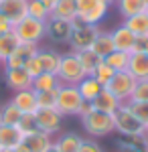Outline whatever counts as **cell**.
I'll use <instances>...</instances> for the list:
<instances>
[{
    "label": "cell",
    "instance_id": "40",
    "mask_svg": "<svg viewBox=\"0 0 148 152\" xmlns=\"http://www.w3.org/2000/svg\"><path fill=\"white\" fill-rule=\"evenodd\" d=\"M77 152H103V150H102V146L93 140V138H89V140L83 138V142H81V146H79V150H77Z\"/></svg>",
    "mask_w": 148,
    "mask_h": 152
},
{
    "label": "cell",
    "instance_id": "26",
    "mask_svg": "<svg viewBox=\"0 0 148 152\" xmlns=\"http://www.w3.org/2000/svg\"><path fill=\"white\" fill-rule=\"evenodd\" d=\"M61 81H59V77L55 73H39L37 77H33V89L37 94H41V91H51V89H57Z\"/></svg>",
    "mask_w": 148,
    "mask_h": 152
},
{
    "label": "cell",
    "instance_id": "8",
    "mask_svg": "<svg viewBox=\"0 0 148 152\" xmlns=\"http://www.w3.org/2000/svg\"><path fill=\"white\" fill-rule=\"evenodd\" d=\"M134 85H136V79H134L128 71H118V73H114V77L108 81L106 89H108L110 94H114L122 104H126V102L130 99V95H132Z\"/></svg>",
    "mask_w": 148,
    "mask_h": 152
},
{
    "label": "cell",
    "instance_id": "19",
    "mask_svg": "<svg viewBox=\"0 0 148 152\" xmlns=\"http://www.w3.org/2000/svg\"><path fill=\"white\" fill-rule=\"evenodd\" d=\"M122 105V102L116 97L114 94H110L106 87H103L100 95L91 102V107L93 110H97V112H103V114H116V110Z\"/></svg>",
    "mask_w": 148,
    "mask_h": 152
},
{
    "label": "cell",
    "instance_id": "3",
    "mask_svg": "<svg viewBox=\"0 0 148 152\" xmlns=\"http://www.w3.org/2000/svg\"><path fill=\"white\" fill-rule=\"evenodd\" d=\"M81 105H83V97H81L77 85H59L57 91V102H55V110L61 116H79Z\"/></svg>",
    "mask_w": 148,
    "mask_h": 152
},
{
    "label": "cell",
    "instance_id": "14",
    "mask_svg": "<svg viewBox=\"0 0 148 152\" xmlns=\"http://www.w3.org/2000/svg\"><path fill=\"white\" fill-rule=\"evenodd\" d=\"M0 14L12 24H18L26 16V0H0Z\"/></svg>",
    "mask_w": 148,
    "mask_h": 152
},
{
    "label": "cell",
    "instance_id": "49",
    "mask_svg": "<svg viewBox=\"0 0 148 152\" xmlns=\"http://www.w3.org/2000/svg\"><path fill=\"white\" fill-rule=\"evenodd\" d=\"M146 134H148V128H146Z\"/></svg>",
    "mask_w": 148,
    "mask_h": 152
},
{
    "label": "cell",
    "instance_id": "21",
    "mask_svg": "<svg viewBox=\"0 0 148 152\" xmlns=\"http://www.w3.org/2000/svg\"><path fill=\"white\" fill-rule=\"evenodd\" d=\"M24 140V134L18 126H2L0 124V146L2 148H16Z\"/></svg>",
    "mask_w": 148,
    "mask_h": 152
},
{
    "label": "cell",
    "instance_id": "41",
    "mask_svg": "<svg viewBox=\"0 0 148 152\" xmlns=\"http://www.w3.org/2000/svg\"><path fill=\"white\" fill-rule=\"evenodd\" d=\"M12 28H14V24H12L4 14H0V35H2V33H10Z\"/></svg>",
    "mask_w": 148,
    "mask_h": 152
},
{
    "label": "cell",
    "instance_id": "18",
    "mask_svg": "<svg viewBox=\"0 0 148 152\" xmlns=\"http://www.w3.org/2000/svg\"><path fill=\"white\" fill-rule=\"evenodd\" d=\"M23 144L29 148V152H47L51 146H53V136H49V134H45V132L37 130V132H33V134L24 136Z\"/></svg>",
    "mask_w": 148,
    "mask_h": 152
},
{
    "label": "cell",
    "instance_id": "34",
    "mask_svg": "<svg viewBox=\"0 0 148 152\" xmlns=\"http://www.w3.org/2000/svg\"><path fill=\"white\" fill-rule=\"evenodd\" d=\"M126 104H128V110L134 114V118L148 128V102H126Z\"/></svg>",
    "mask_w": 148,
    "mask_h": 152
},
{
    "label": "cell",
    "instance_id": "12",
    "mask_svg": "<svg viewBox=\"0 0 148 152\" xmlns=\"http://www.w3.org/2000/svg\"><path fill=\"white\" fill-rule=\"evenodd\" d=\"M47 37H49L53 43H69V37H71V23L51 16V18L47 20Z\"/></svg>",
    "mask_w": 148,
    "mask_h": 152
},
{
    "label": "cell",
    "instance_id": "17",
    "mask_svg": "<svg viewBox=\"0 0 148 152\" xmlns=\"http://www.w3.org/2000/svg\"><path fill=\"white\" fill-rule=\"evenodd\" d=\"M12 104L16 105L23 114H34L37 107V91L34 89H23V91H14L10 99Z\"/></svg>",
    "mask_w": 148,
    "mask_h": 152
},
{
    "label": "cell",
    "instance_id": "38",
    "mask_svg": "<svg viewBox=\"0 0 148 152\" xmlns=\"http://www.w3.org/2000/svg\"><path fill=\"white\" fill-rule=\"evenodd\" d=\"M16 126H18V130L23 132L24 136H29V134H33V132L39 130V126H37V116L34 114H23L21 122Z\"/></svg>",
    "mask_w": 148,
    "mask_h": 152
},
{
    "label": "cell",
    "instance_id": "6",
    "mask_svg": "<svg viewBox=\"0 0 148 152\" xmlns=\"http://www.w3.org/2000/svg\"><path fill=\"white\" fill-rule=\"evenodd\" d=\"M12 31H14V35L18 37L21 43L39 45V43L47 37V23L37 20V18H31V16H24L18 24H14Z\"/></svg>",
    "mask_w": 148,
    "mask_h": 152
},
{
    "label": "cell",
    "instance_id": "36",
    "mask_svg": "<svg viewBox=\"0 0 148 152\" xmlns=\"http://www.w3.org/2000/svg\"><path fill=\"white\" fill-rule=\"evenodd\" d=\"M57 89H51V91H41L37 94V107L39 110H45V107H55V102H57Z\"/></svg>",
    "mask_w": 148,
    "mask_h": 152
},
{
    "label": "cell",
    "instance_id": "52",
    "mask_svg": "<svg viewBox=\"0 0 148 152\" xmlns=\"http://www.w3.org/2000/svg\"><path fill=\"white\" fill-rule=\"evenodd\" d=\"M146 2H148V0H146Z\"/></svg>",
    "mask_w": 148,
    "mask_h": 152
},
{
    "label": "cell",
    "instance_id": "42",
    "mask_svg": "<svg viewBox=\"0 0 148 152\" xmlns=\"http://www.w3.org/2000/svg\"><path fill=\"white\" fill-rule=\"evenodd\" d=\"M41 2H43V4H45L47 8H49V10H53V6H55V4H57L59 0H41Z\"/></svg>",
    "mask_w": 148,
    "mask_h": 152
},
{
    "label": "cell",
    "instance_id": "33",
    "mask_svg": "<svg viewBox=\"0 0 148 152\" xmlns=\"http://www.w3.org/2000/svg\"><path fill=\"white\" fill-rule=\"evenodd\" d=\"M120 152H148V136L146 138H130L126 142H120Z\"/></svg>",
    "mask_w": 148,
    "mask_h": 152
},
{
    "label": "cell",
    "instance_id": "39",
    "mask_svg": "<svg viewBox=\"0 0 148 152\" xmlns=\"http://www.w3.org/2000/svg\"><path fill=\"white\" fill-rule=\"evenodd\" d=\"M24 71L31 75V77H37L39 73H43V67H41V61H39V57L37 55H33V57H29L26 61H24Z\"/></svg>",
    "mask_w": 148,
    "mask_h": 152
},
{
    "label": "cell",
    "instance_id": "13",
    "mask_svg": "<svg viewBox=\"0 0 148 152\" xmlns=\"http://www.w3.org/2000/svg\"><path fill=\"white\" fill-rule=\"evenodd\" d=\"M37 51H39V45H33V43H21L18 47L14 49V53L4 61V69H16V67H23L26 59L33 57V55H37Z\"/></svg>",
    "mask_w": 148,
    "mask_h": 152
},
{
    "label": "cell",
    "instance_id": "1",
    "mask_svg": "<svg viewBox=\"0 0 148 152\" xmlns=\"http://www.w3.org/2000/svg\"><path fill=\"white\" fill-rule=\"evenodd\" d=\"M81 126L85 130V134H89L93 140L116 132L114 114H103V112H97V110H91L89 114L81 116Z\"/></svg>",
    "mask_w": 148,
    "mask_h": 152
},
{
    "label": "cell",
    "instance_id": "16",
    "mask_svg": "<svg viewBox=\"0 0 148 152\" xmlns=\"http://www.w3.org/2000/svg\"><path fill=\"white\" fill-rule=\"evenodd\" d=\"M122 24H124L136 39H140V41L148 39V14L146 12H138L134 16H128V18H124Z\"/></svg>",
    "mask_w": 148,
    "mask_h": 152
},
{
    "label": "cell",
    "instance_id": "15",
    "mask_svg": "<svg viewBox=\"0 0 148 152\" xmlns=\"http://www.w3.org/2000/svg\"><path fill=\"white\" fill-rule=\"evenodd\" d=\"M128 73L134 79H148V55L144 51H134L130 53V61H128Z\"/></svg>",
    "mask_w": 148,
    "mask_h": 152
},
{
    "label": "cell",
    "instance_id": "23",
    "mask_svg": "<svg viewBox=\"0 0 148 152\" xmlns=\"http://www.w3.org/2000/svg\"><path fill=\"white\" fill-rule=\"evenodd\" d=\"M37 57H39V61H41V67H43L45 73H55V75H57L59 61H61V53H57L55 49H43V47H39Z\"/></svg>",
    "mask_w": 148,
    "mask_h": 152
},
{
    "label": "cell",
    "instance_id": "47",
    "mask_svg": "<svg viewBox=\"0 0 148 152\" xmlns=\"http://www.w3.org/2000/svg\"><path fill=\"white\" fill-rule=\"evenodd\" d=\"M47 152H59V150H57V148H55V146H51V148H49V150H47Z\"/></svg>",
    "mask_w": 148,
    "mask_h": 152
},
{
    "label": "cell",
    "instance_id": "48",
    "mask_svg": "<svg viewBox=\"0 0 148 152\" xmlns=\"http://www.w3.org/2000/svg\"><path fill=\"white\" fill-rule=\"evenodd\" d=\"M144 12H146V14H148V8H146V10H144Z\"/></svg>",
    "mask_w": 148,
    "mask_h": 152
},
{
    "label": "cell",
    "instance_id": "31",
    "mask_svg": "<svg viewBox=\"0 0 148 152\" xmlns=\"http://www.w3.org/2000/svg\"><path fill=\"white\" fill-rule=\"evenodd\" d=\"M103 61L112 67V69L118 73V71H128V61H130V53H124V51H112L108 57H103Z\"/></svg>",
    "mask_w": 148,
    "mask_h": 152
},
{
    "label": "cell",
    "instance_id": "11",
    "mask_svg": "<svg viewBox=\"0 0 148 152\" xmlns=\"http://www.w3.org/2000/svg\"><path fill=\"white\" fill-rule=\"evenodd\" d=\"M4 83L12 91H23V89H33V77L24 71V67L16 69H4Z\"/></svg>",
    "mask_w": 148,
    "mask_h": 152
},
{
    "label": "cell",
    "instance_id": "9",
    "mask_svg": "<svg viewBox=\"0 0 148 152\" xmlns=\"http://www.w3.org/2000/svg\"><path fill=\"white\" fill-rule=\"evenodd\" d=\"M37 116V126L41 132H45L49 136L53 134H59L61 132V126H63V116L59 114L55 107H45V110H37L34 112Z\"/></svg>",
    "mask_w": 148,
    "mask_h": 152
},
{
    "label": "cell",
    "instance_id": "7",
    "mask_svg": "<svg viewBox=\"0 0 148 152\" xmlns=\"http://www.w3.org/2000/svg\"><path fill=\"white\" fill-rule=\"evenodd\" d=\"M75 8H77V18L87 24L100 26L106 14L110 10V6H106L102 0H75Z\"/></svg>",
    "mask_w": 148,
    "mask_h": 152
},
{
    "label": "cell",
    "instance_id": "29",
    "mask_svg": "<svg viewBox=\"0 0 148 152\" xmlns=\"http://www.w3.org/2000/svg\"><path fill=\"white\" fill-rule=\"evenodd\" d=\"M18 45H21V41H18V37L14 35V31L0 35V59H2V63L14 53V49Z\"/></svg>",
    "mask_w": 148,
    "mask_h": 152
},
{
    "label": "cell",
    "instance_id": "50",
    "mask_svg": "<svg viewBox=\"0 0 148 152\" xmlns=\"http://www.w3.org/2000/svg\"><path fill=\"white\" fill-rule=\"evenodd\" d=\"M0 63H2V59H0Z\"/></svg>",
    "mask_w": 148,
    "mask_h": 152
},
{
    "label": "cell",
    "instance_id": "43",
    "mask_svg": "<svg viewBox=\"0 0 148 152\" xmlns=\"http://www.w3.org/2000/svg\"><path fill=\"white\" fill-rule=\"evenodd\" d=\"M14 152H29V148H26L24 144H21V146H16V148H14Z\"/></svg>",
    "mask_w": 148,
    "mask_h": 152
},
{
    "label": "cell",
    "instance_id": "20",
    "mask_svg": "<svg viewBox=\"0 0 148 152\" xmlns=\"http://www.w3.org/2000/svg\"><path fill=\"white\" fill-rule=\"evenodd\" d=\"M81 142H83V138L75 132H59V136L53 140V146L59 152H77Z\"/></svg>",
    "mask_w": 148,
    "mask_h": 152
},
{
    "label": "cell",
    "instance_id": "44",
    "mask_svg": "<svg viewBox=\"0 0 148 152\" xmlns=\"http://www.w3.org/2000/svg\"><path fill=\"white\" fill-rule=\"evenodd\" d=\"M142 51L148 55V39H144V41H142Z\"/></svg>",
    "mask_w": 148,
    "mask_h": 152
},
{
    "label": "cell",
    "instance_id": "51",
    "mask_svg": "<svg viewBox=\"0 0 148 152\" xmlns=\"http://www.w3.org/2000/svg\"><path fill=\"white\" fill-rule=\"evenodd\" d=\"M0 148H2V146H0Z\"/></svg>",
    "mask_w": 148,
    "mask_h": 152
},
{
    "label": "cell",
    "instance_id": "45",
    "mask_svg": "<svg viewBox=\"0 0 148 152\" xmlns=\"http://www.w3.org/2000/svg\"><path fill=\"white\" fill-rule=\"evenodd\" d=\"M103 4H106V6H114L116 4V0H102Z\"/></svg>",
    "mask_w": 148,
    "mask_h": 152
},
{
    "label": "cell",
    "instance_id": "37",
    "mask_svg": "<svg viewBox=\"0 0 148 152\" xmlns=\"http://www.w3.org/2000/svg\"><path fill=\"white\" fill-rule=\"evenodd\" d=\"M128 102H148V79H138Z\"/></svg>",
    "mask_w": 148,
    "mask_h": 152
},
{
    "label": "cell",
    "instance_id": "46",
    "mask_svg": "<svg viewBox=\"0 0 148 152\" xmlns=\"http://www.w3.org/2000/svg\"><path fill=\"white\" fill-rule=\"evenodd\" d=\"M0 152H14V148H0Z\"/></svg>",
    "mask_w": 148,
    "mask_h": 152
},
{
    "label": "cell",
    "instance_id": "22",
    "mask_svg": "<svg viewBox=\"0 0 148 152\" xmlns=\"http://www.w3.org/2000/svg\"><path fill=\"white\" fill-rule=\"evenodd\" d=\"M91 51L97 55L100 59L108 57L112 51H114V43H112V33L110 31H102L100 28V33L95 35V39H93V43H91Z\"/></svg>",
    "mask_w": 148,
    "mask_h": 152
},
{
    "label": "cell",
    "instance_id": "24",
    "mask_svg": "<svg viewBox=\"0 0 148 152\" xmlns=\"http://www.w3.org/2000/svg\"><path fill=\"white\" fill-rule=\"evenodd\" d=\"M77 89H79L81 97H83V102H93L97 95H100V91L103 89V85L95 77H91V75H85L83 79H81L79 83H77Z\"/></svg>",
    "mask_w": 148,
    "mask_h": 152
},
{
    "label": "cell",
    "instance_id": "25",
    "mask_svg": "<svg viewBox=\"0 0 148 152\" xmlns=\"http://www.w3.org/2000/svg\"><path fill=\"white\" fill-rule=\"evenodd\" d=\"M53 18H61V20H73L77 18V8H75V0H59L51 10Z\"/></svg>",
    "mask_w": 148,
    "mask_h": 152
},
{
    "label": "cell",
    "instance_id": "27",
    "mask_svg": "<svg viewBox=\"0 0 148 152\" xmlns=\"http://www.w3.org/2000/svg\"><path fill=\"white\" fill-rule=\"evenodd\" d=\"M116 6H118V12L124 18H128L138 12H144L148 8V2L146 0H116Z\"/></svg>",
    "mask_w": 148,
    "mask_h": 152
},
{
    "label": "cell",
    "instance_id": "4",
    "mask_svg": "<svg viewBox=\"0 0 148 152\" xmlns=\"http://www.w3.org/2000/svg\"><path fill=\"white\" fill-rule=\"evenodd\" d=\"M57 77L63 85H77V83L85 77V71L81 67L75 51H69V53H63V55H61Z\"/></svg>",
    "mask_w": 148,
    "mask_h": 152
},
{
    "label": "cell",
    "instance_id": "10",
    "mask_svg": "<svg viewBox=\"0 0 148 152\" xmlns=\"http://www.w3.org/2000/svg\"><path fill=\"white\" fill-rule=\"evenodd\" d=\"M112 33V43H114V49L116 51H124V53H134V51H142V41L136 39L132 35L124 24L118 26Z\"/></svg>",
    "mask_w": 148,
    "mask_h": 152
},
{
    "label": "cell",
    "instance_id": "28",
    "mask_svg": "<svg viewBox=\"0 0 148 152\" xmlns=\"http://www.w3.org/2000/svg\"><path fill=\"white\" fill-rule=\"evenodd\" d=\"M23 118V112L12 104V102H6L4 105H0V124L2 126H16Z\"/></svg>",
    "mask_w": 148,
    "mask_h": 152
},
{
    "label": "cell",
    "instance_id": "35",
    "mask_svg": "<svg viewBox=\"0 0 148 152\" xmlns=\"http://www.w3.org/2000/svg\"><path fill=\"white\" fill-rule=\"evenodd\" d=\"M114 73H116V71L102 59V61L95 65V69H93V73H91V77H95V79H97V81H100L103 87H106V85H108V81L114 77Z\"/></svg>",
    "mask_w": 148,
    "mask_h": 152
},
{
    "label": "cell",
    "instance_id": "5",
    "mask_svg": "<svg viewBox=\"0 0 148 152\" xmlns=\"http://www.w3.org/2000/svg\"><path fill=\"white\" fill-rule=\"evenodd\" d=\"M97 33H100V26L87 24V23H83V20H79V18H73L71 20V37H69V47H71V51L89 49Z\"/></svg>",
    "mask_w": 148,
    "mask_h": 152
},
{
    "label": "cell",
    "instance_id": "2",
    "mask_svg": "<svg viewBox=\"0 0 148 152\" xmlns=\"http://www.w3.org/2000/svg\"><path fill=\"white\" fill-rule=\"evenodd\" d=\"M114 126L116 132L122 134L126 138H146V126L138 122L134 114L128 110V104H122L114 114Z\"/></svg>",
    "mask_w": 148,
    "mask_h": 152
},
{
    "label": "cell",
    "instance_id": "30",
    "mask_svg": "<svg viewBox=\"0 0 148 152\" xmlns=\"http://www.w3.org/2000/svg\"><path fill=\"white\" fill-rule=\"evenodd\" d=\"M26 16L47 23V20L51 18V10L47 8L41 0H26Z\"/></svg>",
    "mask_w": 148,
    "mask_h": 152
},
{
    "label": "cell",
    "instance_id": "32",
    "mask_svg": "<svg viewBox=\"0 0 148 152\" xmlns=\"http://www.w3.org/2000/svg\"><path fill=\"white\" fill-rule=\"evenodd\" d=\"M75 55H77V59H79L81 67H83V71H85V75H91L93 73V69H95V65L102 61V59L97 57L91 49H81V51H75Z\"/></svg>",
    "mask_w": 148,
    "mask_h": 152
}]
</instances>
